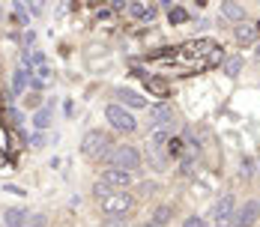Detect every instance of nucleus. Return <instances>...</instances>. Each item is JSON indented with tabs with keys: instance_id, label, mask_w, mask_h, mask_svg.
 I'll list each match as a JSON object with an SVG mask.
<instances>
[{
	"instance_id": "nucleus-16",
	"label": "nucleus",
	"mask_w": 260,
	"mask_h": 227,
	"mask_svg": "<svg viewBox=\"0 0 260 227\" xmlns=\"http://www.w3.org/2000/svg\"><path fill=\"white\" fill-rule=\"evenodd\" d=\"M239 69H242V57H228V60H224V75H231V78H236L239 75Z\"/></svg>"
},
{
	"instance_id": "nucleus-26",
	"label": "nucleus",
	"mask_w": 260,
	"mask_h": 227,
	"mask_svg": "<svg viewBox=\"0 0 260 227\" xmlns=\"http://www.w3.org/2000/svg\"><path fill=\"white\" fill-rule=\"evenodd\" d=\"M144 227H161V224H156V221H147V224H144Z\"/></svg>"
},
{
	"instance_id": "nucleus-10",
	"label": "nucleus",
	"mask_w": 260,
	"mask_h": 227,
	"mask_svg": "<svg viewBox=\"0 0 260 227\" xmlns=\"http://www.w3.org/2000/svg\"><path fill=\"white\" fill-rule=\"evenodd\" d=\"M158 12L156 3H132L129 6V15H135V18H141V21H153Z\"/></svg>"
},
{
	"instance_id": "nucleus-22",
	"label": "nucleus",
	"mask_w": 260,
	"mask_h": 227,
	"mask_svg": "<svg viewBox=\"0 0 260 227\" xmlns=\"http://www.w3.org/2000/svg\"><path fill=\"white\" fill-rule=\"evenodd\" d=\"M27 224H30V227H45V215H42V212H36V215H30V218H27Z\"/></svg>"
},
{
	"instance_id": "nucleus-12",
	"label": "nucleus",
	"mask_w": 260,
	"mask_h": 227,
	"mask_svg": "<svg viewBox=\"0 0 260 227\" xmlns=\"http://www.w3.org/2000/svg\"><path fill=\"white\" fill-rule=\"evenodd\" d=\"M234 33H236V42H239V45H251V42L257 39V27H254V24H245V21H239Z\"/></svg>"
},
{
	"instance_id": "nucleus-13",
	"label": "nucleus",
	"mask_w": 260,
	"mask_h": 227,
	"mask_svg": "<svg viewBox=\"0 0 260 227\" xmlns=\"http://www.w3.org/2000/svg\"><path fill=\"white\" fill-rule=\"evenodd\" d=\"M27 84H30V69H18V72L12 75V93L21 96V93L27 90Z\"/></svg>"
},
{
	"instance_id": "nucleus-1",
	"label": "nucleus",
	"mask_w": 260,
	"mask_h": 227,
	"mask_svg": "<svg viewBox=\"0 0 260 227\" xmlns=\"http://www.w3.org/2000/svg\"><path fill=\"white\" fill-rule=\"evenodd\" d=\"M81 152H84V158H90V161H108V155L114 152V144H111V138H108L105 132L93 128V132L84 135Z\"/></svg>"
},
{
	"instance_id": "nucleus-14",
	"label": "nucleus",
	"mask_w": 260,
	"mask_h": 227,
	"mask_svg": "<svg viewBox=\"0 0 260 227\" xmlns=\"http://www.w3.org/2000/svg\"><path fill=\"white\" fill-rule=\"evenodd\" d=\"M33 126L39 128V132H45V128L51 126V108H48V105H42V108L33 114Z\"/></svg>"
},
{
	"instance_id": "nucleus-3",
	"label": "nucleus",
	"mask_w": 260,
	"mask_h": 227,
	"mask_svg": "<svg viewBox=\"0 0 260 227\" xmlns=\"http://www.w3.org/2000/svg\"><path fill=\"white\" fill-rule=\"evenodd\" d=\"M105 120H108L111 126L117 128V132H126V135L138 128V120L132 117V114L126 111V108H123V105H108V111H105Z\"/></svg>"
},
{
	"instance_id": "nucleus-21",
	"label": "nucleus",
	"mask_w": 260,
	"mask_h": 227,
	"mask_svg": "<svg viewBox=\"0 0 260 227\" xmlns=\"http://www.w3.org/2000/svg\"><path fill=\"white\" fill-rule=\"evenodd\" d=\"M93 194H96V198H108V194H111V188H108L105 182H96V185H93Z\"/></svg>"
},
{
	"instance_id": "nucleus-4",
	"label": "nucleus",
	"mask_w": 260,
	"mask_h": 227,
	"mask_svg": "<svg viewBox=\"0 0 260 227\" xmlns=\"http://www.w3.org/2000/svg\"><path fill=\"white\" fill-rule=\"evenodd\" d=\"M102 209H105V215H126L132 209V194H126V191H111L108 198H102Z\"/></svg>"
},
{
	"instance_id": "nucleus-15",
	"label": "nucleus",
	"mask_w": 260,
	"mask_h": 227,
	"mask_svg": "<svg viewBox=\"0 0 260 227\" xmlns=\"http://www.w3.org/2000/svg\"><path fill=\"white\" fill-rule=\"evenodd\" d=\"M221 15L231 21H245V9L239 3H221Z\"/></svg>"
},
{
	"instance_id": "nucleus-23",
	"label": "nucleus",
	"mask_w": 260,
	"mask_h": 227,
	"mask_svg": "<svg viewBox=\"0 0 260 227\" xmlns=\"http://www.w3.org/2000/svg\"><path fill=\"white\" fill-rule=\"evenodd\" d=\"M182 227H207V221H204V218H198V215H191V218H185V221H182Z\"/></svg>"
},
{
	"instance_id": "nucleus-9",
	"label": "nucleus",
	"mask_w": 260,
	"mask_h": 227,
	"mask_svg": "<svg viewBox=\"0 0 260 227\" xmlns=\"http://www.w3.org/2000/svg\"><path fill=\"white\" fill-rule=\"evenodd\" d=\"M27 209L21 206H9V209H3V224L6 227H27Z\"/></svg>"
},
{
	"instance_id": "nucleus-8",
	"label": "nucleus",
	"mask_w": 260,
	"mask_h": 227,
	"mask_svg": "<svg viewBox=\"0 0 260 227\" xmlns=\"http://www.w3.org/2000/svg\"><path fill=\"white\" fill-rule=\"evenodd\" d=\"M257 215H260V206L254 201H248V203H242V209L234 215V221H231V224H234V227H254Z\"/></svg>"
},
{
	"instance_id": "nucleus-5",
	"label": "nucleus",
	"mask_w": 260,
	"mask_h": 227,
	"mask_svg": "<svg viewBox=\"0 0 260 227\" xmlns=\"http://www.w3.org/2000/svg\"><path fill=\"white\" fill-rule=\"evenodd\" d=\"M212 215H215V224L218 227H228L234 221L236 215V198L234 194H221L218 203H215V209H212Z\"/></svg>"
},
{
	"instance_id": "nucleus-2",
	"label": "nucleus",
	"mask_w": 260,
	"mask_h": 227,
	"mask_svg": "<svg viewBox=\"0 0 260 227\" xmlns=\"http://www.w3.org/2000/svg\"><path fill=\"white\" fill-rule=\"evenodd\" d=\"M108 161L114 165V168H120V171H138L141 168V152L135 150V147H114V152L108 155Z\"/></svg>"
},
{
	"instance_id": "nucleus-18",
	"label": "nucleus",
	"mask_w": 260,
	"mask_h": 227,
	"mask_svg": "<svg viewBox=\"0 0 260 227\" xmlns=\"http://www.w3.org/2000/svg\"><path fill=\"white\" fill-rule=\"evenodd\" d=\"M153 221H156V224H168V221H171V206H158L156 209V215H153Z\"/></svg>"
},
{
	"instance_id": "nucleus-7",
	"label": "nucleus",
	"mask_w": 260,
	"mask_h": 227,
	"mask_svg": "<svg viewBox=\"0 0 260 227\" xmlns=\"http://www.w3.org/2000/svg\"><path fill=\"white\" fill-rule=\"evenodd\" d=\"M174 120V111H171V105H153V108H147V126L153 128H165L168 123Z\"/></svg>"
},
{
	"instance_id": "nucleus-24",
	"label": "nucleus",
	"mask_w": 260,
	"mask_h": 227,
	"mask_svg": "<svg viewBox=\"0 0 260 227\" xmlns=\"http://www.w3.org/2000/svg\"><path fill=\"white\" fill-rule=\"evenodd\" d=\"M30 147H33V150L45 147V135H42V132H39V135H33V138H30Z\"/></svg>"
},
{
	"instance_id": "nucleus-20",
	"label": "nucleus",
	"mask_w": 260,
	"mask_h": 227,
	"mask_svg": "<svg viewBox=\"0 0 260 227\" xmlns=\"http://www.w3.org/2000/svg\"><path fill=\"white\" fill-rule=\"evenodd\" d=\"M24 105H27V108H36V111H39V108H42V96H39V93H27Z\"/></svg>"
},
{
	"instance_id": "nucleus-25",
	"label": "nucleus",
	"mask_w": 260,
	"mask_h": 227,
	"mask_svg": "<svg viewBox=\"0 0 260 227\" xmlns=\"http://www.w3.org/2000/svg\"><path fill=\"white\" fill-rule=\"evenodd\" d=\"M239 168H242V177H248V174H251V158H242Z\"/></svg>"
},
{
	"instance_id": "nucleus-17",
	"label": "nucleus",
	"mask_w": 260,
	"mask_h": 227,
	"mask_svg": "<svg viewBox=\"0 0 260 227\" xmlns=\"http://www.w3.org/2000/svg\"><path fill=\"white\" fill-rule=\"evenodd\" d=\"M168 18H171V24H182V21H188V12H185L182 6H174V9L168 12Z\"/></svg>"
},
{
	"instance_id": "nucleus-29",
	"label": "nucleus",
	"mask_w": 260,
	"mask_h": 227,
	"mask_svg": "<svg viewBox=\"0 0 260 227\" xmlns=\"http://www.w3.org/2000/svg\"><path fill=\"white\" fill-rule=\"evenodd\" d=\"M257 206H260V201H257Z\"/></svg>"
},
{
	"instance_id": "nucleus-27",
	"label": "nucleus",
	"mask_w": 260,
	"mask_h": 227,
	"mask_svg": "<svg viewBox=\"0 0 260 227\" xmlns=\"http://www.w3.org/2000/svg\"><path fill=\"white\" fill-rule=\"evenodd\" d=\"M254 27H257V33H260V21H257V24H254Z\"/></svg>"
},
{
	"instance_id": "nucleus-11",
	"label": "nucleus",
	"mask_w": 260,
	"mask_h": 227,
	"mask_svg": "<svg viewBox=\"0 0 260 227\" xmlns=\"http://www.w3.org/2000/svg\"><path fill=\"white\" fill-rule=\"evenodd\" d=\"M117 99L123 102V108H147V99L141 96V93H135V90H117Z\"/></svg>"
},
{
	"instance_id": "nucleus-19",
	"label": "nucleus",
	"mask_w": 260,
	"mask_h": 227,
	"mask_svg": "<svg viewBox=\"0 0 260 227\" xmlns=\"http://www.w3.org/2000/svg\"><path fill=\"white\" fill-rule=\"evenodd\" d=\"M6 117H9V123H12L15 128L24 126V117H21V111H15V108H6Z\"/></svg>"
},
{
	"instance_id": "nucleus-28",
	"label": "nucleus",
	"mask_w": 260,
	"mask_h": 227,
	"mask_svg": "<svg viewBox=\"0 0 260 227\" xmlns=\"http://www.w3.org/2000/svg\"><path fill=\"white\" fill-rule=\"evenodd\" d=\"M257 60H260V48H257Z\"/></svg>"
},
{
	"instance_id": "nucleus-6",
	"label": "nucleus",
	"mask_w": 260,
	"mask_h": 227,
	"mask_svg": "<svg viewBox=\"0 0 260 227\" xmlns=\"http://www.w3.org/2000/svg\"><path fill=\"white\" fill-rule=\"evenodd\" d=\"M102 182L111 191H126L132 185V174L129 171H120V168H108V171H102Z\"/></svg>"
}]
</instances>
